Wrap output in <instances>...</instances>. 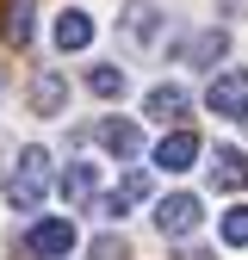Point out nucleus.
Listing matches in <instances>:
<instances>
[{"label":"nucleus","instance_id":"1","mask_svg":"<svg viewBox=\"0 0 248 260\" xmlns=\"http://www.w3.org/2000/svg\"><path fill=\"white\" fill-rule=\"evenodd\" d=\"M44 186H50V155L31 143V149H19V161H13V174H7V199L19 205V211H38V199H44Z\"/></svg>","mask_w":248,"mask_h":260},{"label":"nucleus","instance_id":"2","mask_svg":"<svg viewBox=\"0 0 248 260\" xmlns=\"http://www.w3.org/2000/svg\"><path fill=\"white\" fill-rule=\"evenodd\" d=\"M199 217H205V205L193 199V192H168V199L155 205V230H162L168 242H186L199 230Z\"/></svg>","mask_w":248,"mask_h":260},{"label":"nucleus","instance_id":"3","mask_svg":"<svg viewBox=\"0 0 248 260\" xmlns=\"http://www.w3.org/2000/svg\"><path fill=\"white\" fill-rule=\"evenodd\" d=\"M205 106L217 118H248V69H224V75L205 87Z\"/></svg>","mask_w":248,"mask_h":260},{"label":"nucleus","instance_id":"4","mask_svg":"<svg viewBox=\"0 0 248 260\" xmlns=\"http://www.w3.org/2000/svg\"><path fill=\"white\" fill-rule=\"evenodd\" d=\"M25 248L44 254V260H69V254H75V223H69V217H44V223H31Z\"/></svg>","mask_w":248,"mask_h":260},{"label":"nucleus","instance_id":"5","mask_svg":"<svg viewBox=\"0 0 248 260\" xmlns=\"http://www.w3.org/2000/svg\"><path fill=\"white\" fill-rule=\"evenodd\" d=\"M124 38H131V44H155V38H162V7H155V0H124Z\"/></svg>","mask_w":248,"mask_h":260},{"label":"nucleus","instance_id":"6","mask_svg":"<svg viewBox=\"0 0 248 260\" xmlns=\"http://www.w3.org/2000/svg\"><path fill=\"white\" fill-rule=\"evenodd\" d=\"M199 161V137L193 130H168L162 143H155V168H168V174H186Z\"/></svg>","mask_w":248,"mask_h":260},{"label":"nucleus","instance_id":"7","mask_svg":"<svg viewBox=\"0 0 248 260\" xmlns=\"http://www.w3.org/2000/svg\"><path fill=\"white\" fill-rule=\"evenodd\" d=\"M62 106H69V81H62V69H38V81H31V112H38V118H56Z\"/></svg>","mask_w":248,"mask_h":260},{"label":"nucleus","instance_id":"8","mask_svg":"<svg viewBox=\"0 0 248 260\" xmlns=\"http://www.w3.org/2000/svg\"><path fill=\"white\" fill-rule=\"evenodd\" d=\"M87 44H93V19H87L81 7H62V13H56V50L75 56V50H87Z\"/></svg>","mask_w":248,"mask_h":260},{"label":"nucleus","instance_id":"9","mask_svg":"<svg viewBox=\"0 0 248 260\" xmlns=\"http://www.w3.org/2000/svg\"><path fill=\"white\" fill-rule=\"evenodd\" d=\"M143 199H149V174H143V168H131V174L118 180V192H106V199H100V217H124V211L143 205Z\"/></svg>","mask_w":248,"mask_h":260},{"label":"nucleus","instance_id":"10","mask_svg":"<svg viewBox=\"0 0 248 260\" xmlns=\"http://www.w3.org/2000/svg\"><path fill=\"white\" fill-rule=\"evenodd\" d=\"M186 69H217V62H224L230 56V38H224V31H199V38H186Z\"/></svg>","mask_w":248,"mask_h":260},{"label":"nucleus","instance_id":"11","mask_svg":"<svg viewBox=\"0 0 248 260\" xmlns=\"http://www.w3.org/2000/svg\"><path fill=\"white\" fill-rule=\"evenodd\" d=\"M211 180H217V186H224V192H242V186H248V155L224 143V149H217V155H211Z\"/></svg>","mask_w":248,"mask_h":260},{"label":"nucleus","instance_id":"12","mask_svg":"<svg viewBox=\"0 0 248 260\" xmlns=\"http://www.w3.org/2000/svg\"><path fill=\"white\" fill-rule=\"evenodd\" d=\"M186 106H193V100H186V87H149V100H143V112L149 118H162V124H174V118H186Z\"/></svg>","mask_w":248,"mask_h":260},{"label":"nucleus","instance_id":"13","mask_svg":"<svg viewBox=\"0 0 248 260\" xmlns=\"http://www.w3.org/2000/svg\"><path fill=\"white\" fill-rule=\"evenodd\" d=\"M100 143H106L118 161H131V155L143 149V130H137L131 118H112V124H100Z\"/></svg>","mask_w":248,"mask_h":260},{"label":"nucleus","instance_id":"14","mask_svg":"<svg viewBox=\"0 0 248 260\" xmlns=\"http://www.w3.org/2000/svg\"><path fill=\"white\" fill-rule=\"evenodd\" d=\"M13 44H31V31H38V0H7V19H0Z\"/></svg>","mask_w":248,"mask_h":260},{"label":"nucleus","instance_id":"15","mask_svg":"<svg viewBox=\"0 0 248 260\" xmlns=\"http://www.w3.org/2000/svg\"><path fill=\"white\" fill-rule=\"evenodd\" d=\"M56 186H62V199H69V205H87V199H93V186H100V174H93L87 161H69Z\"/></svg>","mask_w":248,"mask_h":260},{"label":"nucleus","instance_id":"16","mask_svg":"<svg viewBox=\"0 0 248 260\" xmlns=\"http://www.w3.org/2000/svg\"><path fill=\"white\" fill-rule=\"evenodd\" d=\"M87 87L100 93V100H124V87H131V81H124V69H118V62H100V69L87 75Z\"/></svg>","mask_w":248,"mask_h":260},{"label":"nucleus","instance_id":"17","mask_svg":"<svg viewBox=\"0 0 248 260\" xmlns=\"http://www.w3.org/2000/svg\"><path fill=\"white\" fill-rule=\"evenodd\" d=\"M217 230H224V242H230V248H248V205H230Z\"/></svg>","mask_w":248,"mask_h":260},{"label":"nucleus","instance_id":"18","mask_svg":"<svg viewBox=\"0 0 248 260\" xmlns=\"http://www.w3.org/2000/svg\"><path fill=\"white\" fill-rule=\"evenodd\" d=\"M93 260H124V236H100L93 242Z\"/></svg>","mask_w":248,"mask_h":260},{"label":"nucleus","instance_id":"19","mask_svg":"<svg viewBox=\"0 0 248 260\" xmlns=\"http://www.w3.org/2000/svg\"><path fill=\"white\" fill-rule=\"evenodd\" d=\"M217 13L224 19H248V0H217Z\"/></svg>","mask_w":248,"mask_h":260},{"label":"nucleus","instance_id":"20","mask_svg":"<svg viewBox=\"0 0 248 260\" xmlns=\"http://www.w3.org/2000/svg\"><path fill=\"white\" fill-rule=\"evenodd\" d=\"M180 260H217V254H211V248H186Z\"/></svg>","mask_w":248,"mask_h":260}]
</instances>
